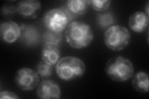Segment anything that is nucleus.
I'll use <instances>...</instances> for the list:
<instances>
[{
  "instance_id": "1",
  "label": "nucleus",
  "mask_w": 149,
  "mask_h": 99,
  "mask_svg": "<svg viewBox=\"0 0 149 99\" xmlns=\"http://www.w3.org/2000/svg\"><path fill=\"white\" fill-rule=\"evenodd\" d=\"M64 32L65 41L70 46L74 49L86 48L94 39L91 26L82 21H72Z\"/></svg>"
},
{
  "instance_id": "2",
  "label": "nucleus",
  "mask_w": 149,
  "mask_h": 99,
  "mask_svg": "<svg viewBox=\"0 0 149 99\" xmlns=\"http://www.w3.org/2000/svg\"><path fill=\"white\" fill-rule=\"evenodd\" d=\"M104 71L112 81L118 82H126L134 75L133 63L129 59L122 56L110 58L106 63Z\"/></svg>"
},
{
  "instance_id": "3",
  "label": "nucleus",
  "mask_w": 149,
  "mask_h": 99,
  "mask_svg": "<svg viewBox=\"0 0 149 99\" xmlns=\"http://www.w3.org/2000/svg\"><path fill=\"white\" fill-rule=\"evenodd\" d=\"M86 65L78 57L67 56L60 58L55 65L58 77L65 81H71L81 78L85 73Z\"/></svg>"
},
{
  "instance_id": "4",
  "label": "nucleus",
  "mask_w": 149,
  "mask_h": 99,
  "mask_svg": "<svg viewBox=\"0 0 149 99\" xmlns=\"http://www.w3.org/2000/svg\"><path fill=\"white\" fill-rule=\"evenodd\" d=\"M131 35L128 29L120 25H113L107 29L104 34V42L108 49L114 51L124 50L129 45Z\"/></svg>"
},
{
  "instance_id": "5",
  "label": "nucleus",
  "mask_w": 149,
  "mask_h": 99,
  "mask_svg": "<svg viewBox=\"0 0 149 99\" xmlns=\"http://www.w3.org/2000/svg\"><path fill=\"white\" fill-rule=\"evenodd\" d=\"M73 19L62 6L54 8L46 12L43 17V24L47 30L63 33Z\"/></svg>"
},
{
  "instance_id": "6",
  "label": "nucleus",
  "mask_w": 149,
  "mask_h": 99,
  "mask_svg": "<svg viewBox=\"0 0 149 99\" xmlns=\"http://www.w3.org/2000/svg\"><path fill=\"white\" fill-rule=\"evenodd\" d=\"M16 86L22 91H33L39 84V76L37 73L29 68H22L16 73Z\"/></svg>"
},
{
  "instance_id": "7",
  "label": "nucleus",
  "mask_w": 149,
  "mask_h": 99,
  "mask_svg": "<svg viewBox=\"0 0 149 99\" xmlns=\"http://www.w3.org/2000/svg\"><path fill=\"white\" fill-rule=\"evenodd\" d=\"M21 35V26L15 21H7L0 26V37L4 43L11 44L16 42Z\"/></svg>"
},
{
  "instance_id": "8",
  "label": "nucleus",
  "mask_w": 149,
  "mask_h": 99,
  "mask_svg": "<svg viewBox=\"0 0 149 99\" xmlns=\"http://www.w3.org/2000/svg\"><path fill=\"white\" fill-rule=\"evenodd\" d=\"M36 94L41 99H59L61 98L62 92L57 83L46 79L37 86Z\"/></svg>"
},
{
  "instance_id": "9",
  "label": "nucleus",
  "mask_w": 149,
  "mask_h": 99,
  "mask_svg": "<svg viewBox=\"0 0 149 99\" xmlns=\"http://www.w3.org/2000/svg\"><path fill=\"white\" fill-rule=\"evenodd\" d=\"M17 14L29 19H33L39 16L40 13L41 3L36 0H25L19 1L17 4Z\"/></svg>"
},
{
  "instance_id": "10",
  "label": "nucleus",
  "mask_w": 149,
  "mask_h": 99,
  "mask_svg": "<svg viewBox=\"0 0 149 99\" xmlns=\"http://www.w3.org/2000/svg\"><path fill=\"white\" fill-rule=\"evenodd\" d=\"M21 35L20 39L25 45L34 46L38 45L41 39L40 33L37 28L32 24L21 26Z\"/></svg>"
},
{
  "instance_id": "11",
  "label": "nucleus",
  "mask_w": 149,
  "mask_h": 99,
  "mask_svg": "<svg viewBox=\"0 0 149 99\" xmlns=\"http://www.w3.org/2000/svg\"><path fill=\"white\" fill-rule=\"evenodd\" d=\"M63 7L74 19L87 12L90 3L88 0H68Z\"/></svg>"
},
{
  "instance_id": "12",
  "label": "nucleus",
  "mask_w": 149,
  "mask_h": 99,
  "mask_svg": "<svg viewBox=\"0 0 149 99\" xmlns=\"http://www.w3.org/2000/svg\"><path fill=\"white\" fill-rule=\"evenodd\" d=\"M149 17L145 12L136 11L129 19L128 24L130 29L136 33H142L148 27Z\"/></svg>"
},
{
  "instance_id": "13",
  "label": "nucleus",
  "mask_w": 149,
  "mask_h": 99,
  "mask_svg": "<svg viewBox=\"0 0 149 99\" xmlns=\"http://www.w3.org/2000/svg\"><path fill=\"white\" fill-rule=\"evenodd\" d=\"M41 59L47 64L54 66L60 59V51L58 47L43 45Z\"/></svg>"
},
{
  "instance_id": "14",
  "label": "nucleus",
  "mask_w": 149,
  "mask_h": 99,
  "mask_svg": "<svg viewBox=\"0 0 149 99\" xmlns=\"http://www.w3.org/2000/svg\"><path fill=\"white\" fill-rule=\"evenodd\" d=\"M132 84L134 89L136 91L147 93L148 92L149 79L148 74L143 71H140L132 76Z\"/></svg>"
},
{
  "instance_id": "15",
  "label": "nucleus",
  "mask_w": 149,
  "mask_h": 99,
  "mask_svg": "<svg viewBox=\"0 0 149 99\" xmlns=\"http://www.w3.org/2000/svg\"><path fill=\"white\" fill-rule=\"evenodd\" d=\"M43 45L59 47L63 39V35L61 32H55L47 30L43 34L42 37Z\"/></svg>"
},
{
  "instance_id": "16",
  "label": "nucleus",
  "mask_w": 149,
  "mask_h": 99,
  "mask_svg": "<svg viewBox=\"0 0 149 99\" xmlns=\"http://www.w3.org/2000/svg\"><path fill=\"white\" fill-rule=\"evenodd\" d=\"M97 24L102 30H106L111 26L114 25L116 19L113 13L102 12L99 14L96 18Z\"/></svg>"
},
{
  "instance_id": "17",
  "label": "nucleus",
  "mask_w": 149,
  "mask_h": 99,
  "mask_svg": "<svg viewBox=\"0 0 149 99\" xmlns=\"http://www.w3.org/2000/svg\"><path fill=\"white\" fill-rule=\"evenodd\" d=\"M53 67L52 66L47 64L44 61L41 60L37 65L36 72L41 78H48L52 76L53 73Z\"/></svg>"
},
{
  "instance_id": "18",
  "label": "nucleus",
  "mask_w": 149,
  "mask_h": 99,
  "mask_svg": "<svg viewBox=\"0 0 149 99\" xmlns=\"http://www.w3.org/2000/svg\"><path fill=\"white\" fill-rule=\"evenodd\" d=\"M90 7L95 11L104 12L109 8L111 1L110 0H91Z\"/></svg>"
},
{
  "instance_id": "19",
  "label": "nucleus",
  "mask_w": 149,
  "mask_h": 99,
  "mask_svg": "<svg viewBox=\"0 0 149 99\" xmlns=\"http://www.w3.org/2000/svg\"><path fill=\"white\" fill-rule=\"evenodd\" d=\"M17 13V6L12 4H5L2 6L1 9V14L3 18L10 21L14 16Z\"/></svg>"
},
{
  "instance_id": "20",
  "label": "nucleus",
  "mask_w": 149,
  "mask_h": 99,
  "mask_svg": "<svg viewBox=\"0 0 149 99\" xmlns=\"http://www.w3.org/2000/svg\"><path fill=\"white\" fill-rule=\"evenodd\" d=\"M19 97L17 94L11 91H4L0 92V98L1 99H18Z\"/></svg>"
}]
</instances>
